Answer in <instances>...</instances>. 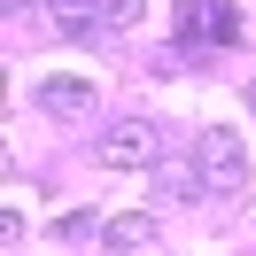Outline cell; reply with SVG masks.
<instances>
[{
  "mask_svg": "<svg viewBox=\"0 0 256 256\" xmlns=\"http://www.w3.org/2000/svg\"><path fill=\"white\" fill-rule=\"evenodd\" d=\"M194 171H202V186L218 194V202H233V194H248V148H240V132H202L194 140Z\"/></svg>",
  "mask_w": 256,
  "mask_h": 256,
  "instance_id": "obj_1",
  "label": "cell"
},
{
  "mask_svg": "<svg viewBox=\"0 0 256 256\" xmlns=\"http://www.w3.org/2000/svg\"><path fill=\"white\" fill-rule=\"evenodd\" d=\"M24 8H32V0H8V16H24Z\"/></svg>",
  "mask_w": 256,
  "mask_h": 256,
  "instance_id": "obj_9",
  "label": "cell"
},
{
  "mask_svg": "<svg viewBox=\"0 0 256 256\" xmlns=\"http://www.w3.org/2000/svg\"><path fill=\"white\" fill-rule=\"evenodd\" d=\"M248 109H256V86H248Z\"/></svg>",
  "mask_w": 256,
  "mask_h": 256,
  "instance_id": "obj_10",
  "label": "cell"
},
{
  "mask_svg": "<svg viewBox=\"0 0 256 256\" xmlns=\"http://www.w3.org/2000/svg\"><path fill=\"white\" fill-rule=\"evenodd\" d=\"M101 240H109L116 256H140L148 240H156V218H148V210H124V218H109V225H101Z\"/></svg>",
  "mask_w": 256,
  "mask_h": 256,
  "instance_id": "obj_5",
  "label": "cell"
},
{
  "mask_svg": "<svg viewBox=\"0 0 256 256\" xmlns=\"http://www.w3.org/2000/svg\"><path fill=\"white\" fill-rule=\"evenodd\" d=\"M94 163L101 171H156L163 163V132L148 124V116H124V124H109L94 140Z\"/></svg>",
  "mask_w": 256,
  "mask_h": 256,
  "instance_id": "obj_2",
  "label": "cell"
},
{
  "mask_svg": "<svg viewBox=\"0 0 256 256\" xmlns=\"http://www.w3.org/2000/svg\"><path fill=\"white\" fill-rule=\"evenodd\" d=\"M148 16V0H101V32H132Z\"/></svg>",
  "mask_w": 256,
  "mask_h": 256,
  "instance_id": "obj_7",
  "label": "cell"
},
{
  "mask_svg": "<svg viewBox=\"0 0 256 256\" xmlns=\"http://www.w3.org/2000/svg\"><path fill=\"white\" fill-rule=\"evenodd\" d=\"M178 39L186 47H233L240 39V8L233 0H178Z\"/></svg>",
  "mask_w": 256,
  "mask_h": 256,
  "instance_id": "obj_3",
  "label": "cell"
},
{
  "mask_svg": "<svg viewBox=\"0 0 256 256\" xmlns=\"http://www.w3.org/2000/svg\"><path fill=\"white\" fill-rule=\"evenodd\" d=\"M39 109L62 116V124H70V116H94V78H78V70L47 78V86H39Z\"/></svg>",
  "mask_w": 256,
  "mask_h": 256,
  "instance_id": "obj_4",
  "label": "cell"
},
{
  "mask_svg": "<svg viewBox=\"0 0 256 256\" xmlns=\"http://www.w3.org/2000/svg\"><path fill=\"white\" fill-rule=\"evenodd\" d=\"M163 186H171V202H194L202 194V171H163Z\"/></svg>",
  "mask_w": 256,
  "mask_h": 256,
  "instance_id": "obj_8",
  "label": "cell"
},
{
  "mask_svg": "<svg viewBox=\"0 0 256 256\" xmlns=\"http://www.w3.org/2000/svg\"><path fill=\"white\" fill-rule=\"evenodd\" d=\"M94 24H101V0H54V32L62 39H94Z\"/></svg>",
  "mask_w": 256,
  "mask_h": 256,
  "instance_id": "obj_6",
  "label": "cell"
}]
</instances>
